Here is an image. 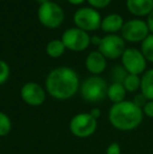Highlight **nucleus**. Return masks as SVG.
Listing matches in <instances>:
<instances>
[{
    "instance_id": "1",
    "label": "nucleus",
    "mask_w": 153,
    "mask_h": 154,
    "mask_svg": "<svg viewBox=\"0 0 153 154\" xmlns=\"http://www.w3.org/2000/svg\"><path fill=\"white\" fill-rule=\"evenodd\" d=\"M79 89V75L70 67L62 66L53 69L45 79L46 92L59 101L72 99Z\"/></svg>"
},
{
    "instance_id": "2",
    "label": "nucleus",
    "mask_w": 153,
    "mask_h": 154,
    "mask_svg": "<svg viewBox=\"0 0 153 154\" xmlns=\"http://www.w3.org/2000/svg\"><path fill=\"white\" fill-rule=\"evenodd\" d=\"M143 109L137 107L132 101H125L112 104L108 111L110 125L118 131H132L139 127L144 120Z\"/></svg>"
},
{
    "instance_id": "3",
    "label": "nucleus",
    "mask_w": 153,
    "mask_h": 154,
    "mask_svg": "<svg viewBox=\"0 0 153 154\" xmlns=\"http://www.w3.org/2000/svg\"><path fill=\"white\" fill-rule=\"evenodd\" d=\"M107 82L100 75H90L80 86V93L83 100L92 104L104 101L107 97Z\"/></svg>"
},
{
    "instance_id": "4",
    "label": "nucleus",
    "mask_w": 153,
    "mask_h": 154,
    "mask_svg": "<svg viewBox=\"0 0 153 154\" xmlns=\"http://www.w3.org/2000/svg\"><path fill=\"white\" fill-rule=\"evenodd\" d=\"M98 128V120L92 118L89 112L78 113L69 121V131L78 138H88L93 135Z\"/></svg>"
},
{
    "instance_id": "5",
    "label": "nucleus",
    "mask_w": 153,
    "mask_h": 154,
    "mask_svg": "<svg viewBox=\"0 0 153 154\" xmlns=\"http://www.w3.org/2000/svg\"><path fill=\"white\" fill-rule=\"evenodd\" d=\"M38 19L44 26L48 29H57L63 23L64 11L58 3L48 1L40 4L38 8Z\"/></svg>"
},
{
    "instance_id": "6",
    "label": "nucleus",
    "mask_w": 153,
    "mask_h": 154,
    "mask_svg": "<svg viewBox=\"0 0 153 154\" xmlns=\"http://www.w3.org/2000/svg\"><path fill=\"white\" fill-rule=\"evenodd\" d=\"M122 66L130 75H143L147 68V60L142 51L134 47L126 48L121 57Z\"/></svg>"
},
{
    "instance_id": "7",
    "label": "nucleus",
    "mask_w": 153,
    "mask_h": 154,
    "mask_svg": "<svg viewBox=\"0 0 153 154\" xmlns=\"http://www.w3.org/2000/svg\"><path fill=\"white\" fill-rule=\"evenodd\" d=\"M122 38L128 42H143L150 35L147 22L142 19H131L124 23L121 29Z\"/></svg>"
},
{
    "instance_id": "8",
    "label": "nucleus",
    "mask_w": 153,
    "mask_h": 154,
    "mask_svg": "<svg viewBox=\"0 0 153 154\" xmlns=\"http://www.w3.org/2000/svg\"><path fill=\"white\" fill-rule=\"evenodd\" d=\"M74 22L78 29L85 32H91L100 29L102 18L96 8H81L75 13Z\"/></svg>"
},
{
    "instance_id": "9",
    "label": "nucleus",
    "mask_w": 153,
    "mask_h": 154,
    "mask_svg": "<svg viewBox=\"0 0 153 154\" xmlns=\"http://www.w3.org/2000/svg\"><path fill=\"white\" fill-rule=\"evenodd\" d=\"M126 49L125 40L116 34H110L101 39L99 44V51L106 59L115 60L121 58Z\"/></svg>"
},
{
    "instance_id": "10",
    "label": "nucleus",
    "mask_w": 153,
    "mask_h": 154,
    "mask_svg": "<svg viewBox=\"0 0 153 154\" xmlns=\"http://www.w3.org/2000/svg\"><path fill=\"white\" fill-rule=\"evenodd\" d=\"M90 37L87 32L78 27L66 29L62 35V42L65 47L72 51H85L90 44Z\"/></svg>"
},
{
    "instance_id": "11",
    "label": "nucleus",
    "mask_w": 153,
    "mask_h": 154,
    "mask_svg": "<svg viewBox=\"0 0 153 154\" xmlns=\"http://www.w3.org/2000/svg\"><path fill=\"white\" fill-rule=\"evenodd\" d=\"M46 90L35 82L25 83L20 89V97L26 105L39 107L43 105L46 100Z\"/></svg>"
},
{
    "instance_id": "12",
    "label": "nucleus",
    "mask_w": 153,
    "mask_h": 154,
    "mask_svg": "<svg viewBox=\"0 0 153 154\" xmlns=\"http://www.w3.org/2000/svg\"><path fill=\"white\" fill-rule=\"evenodd\" d=\"M86 69L92 75H100L107 67V59L99 51H91L85 60Z\"/></svg>"
},
{
    "instance_id": "13",
    "label": "nucleus",
    "mask_w": 153,
    "mask_h": 154,
    "mask_svg": "<svg viewBox=\"0 0 153 154\" xmlns=\"http://www.w3.org/2000/svg\"><path fill=\"white\" fill-rule=\"evenodd\" d=\"M126 6L134 16L145 17L153 11V0H126Z\"/></svg>"
},
{
    "instance_id": "14",
    "label": "nucleus",
    "mask_w": 153,
    "mask_h": 154,
    "mask_svg": "<svg viewBox=\"0 0 153 154\" xmlns=\"http://www.w3.org/2000/svg\"><path fill=\"white\" fill-rule=\"evenodd\" d=\"M124 19L118 14H110L106 16L102 20L101 29L103 32L110 34H115L116 32H120L124 25Z\"/></svg>"
},
{
    "instance_id": "15",
    "label": "nucleus",
    "mask_w": 153,
    "mask_h": 154,
    "mask_svg": "<svg viewBox=\"0 0 153 154\" xmlns=\"http://www.w3.org/2000/svg\"><path fill=\"white\" fill-rule=\"evenodd\" d=\"M141 93L148 101L153 100V68L147 69L141 77Z\"/></svg>"
},
{
    "instance_id": "16",
    "label": "nucleus",
    "mask_w": 153,
    "mask_h": 154,
    "mask_svg": "<svg viewBox=\"0 0 153 154\" xmlns=\"http://www.w3.org/2000/svg\"><path fill=\"white\" fill-rule=\"evenodd\" d=\"M127 91L125 89L123 83H116L113 82L108 86V90H107V97L110 102L113 104L121 103V102L125 101Z\"/></svg>"
},
{
    "instance_id": "17",
    "label": "nucleus",
    "mask_w": 153,
    "mask_h": 154,
    "mask_svg": "<svg viewBox=\"0 0 153 154\" xmlns=\"http://www.w3.org/2000/svg\"><path fill=\"white\" fill-rule=\"evenodd\" d=\"M65 45L63 44L62 40H51L50 42L47 43L46 45V54L51 58H59L65 51Z\"/></svg>"
},
{
    "instance_id": "18",
    "label": "nucleus",
    "mask_w": 153,
    "mask_h": 154,
    "mask_svg": "<svg viewBox=\"0 0 153 154\" xmlns=\"http://www.w3.org/2000/svg\"><path fill=\"white\" fill-rule=\"evenodd\" d=\"M123 85L127 92H136L139 89H141V77L128 73L123 82Z\"/></svg>"
},
{
    "instance_id": "19",
    "label": "nucleus",
    "mask_w": 153,
    "mask_h": 154,
    "mask_svg": "<svg viewBox=\"0 0 153 154\" xmlns=\"http://www.w3.org/2000/svg\"><path fill=\"white\" fill-rule=\"evenodd\" d=\"M141 51L147 62L153 63V34H150L141 43Z\"/></svg>"
},
{
    "instance_id": "20",
    "label": "nucleus",
    "mask_w": 153,
    "mask_h": 154,
    "mask_svg": "<svg viewBox=\"0 0 153 154\" xmlns=\"http://www.w3.org/2000/svg\"><path fill=\"white\" fill-rule=\"evenodd\" d=\"M13 124L10 116L3 111H0V137L6 136L12 131Z\"/></svg>"
},
{
    "instance_id": "21",
    "label": "nucleus",
    "mask_w": 153,
    "mask_h": 154,
    "mask_svg": "<svg viewBox=\"0 0 153 154\" xmlns=\"http://www.w3.org/2000/svg\"><path fill=\"white\" fill-rule=\"evenodd\" d=\"M127 75H128V72L125 70L123 66H115L112 69V72H111L113 82H116V83H123Z\"/></svg>"
},
{
    "instance_id": "22",
    "label": "nucleus",
    "mask_w": 153,
    "mask_h": 154,
    "mask_svg": "<svg viewBox=\"0 0 153 154\" xmlns=\"http://www.w3.org/2000/svg\"><path fill=\"white\" fill-rule=\"evenodd\" d=\"M10 78V66L5 61L0 60V85L4 84Z\"/></svg>"
},
{
    "instance_id": "23",
    "label": "nucleus",
    "mask_w": 153,
    "mask_h": 154,
    "mask_svg": "<svg viewBox=\"0 0 153 154\" xmlns=\"http://www.w3.org/2000/svg\"><path fill=\"white\" fill-rule=\"evenodd\" d=\"M92 8H104L111 3L112 0H87Z\"/></svg>"
},
{
    "instance_id": "24",
    "label": "nucleus",
    "mask_w": 153,
    "mask_h": 154,
    "mask_svg": "<svg viewBox=\"0 0 153 154\" xmlns=\"http://www.w3.org/2000/svg\"><path fill=\"white\" fill-rule=\"evenodd\" d=\"M132 102L135 104V105L137 106V107L143 108L144 106H145V104L148 102V100L146 99V97L143 94V93L139 92V93H137V94H135V95H134V97H133Z\"/></svg>"
},
{
    "instance_id": "25",
    "label": "nucleus",
    "mask_w": 153,
    "mask_h": 154,
    "mask_svg": "<svg viewBox=\"0 0 153 154\" xmlns=\"http://www.w3.org/2000/svg\"><path fill=\"white\" fill-rule=\"evenodd\" d=\"M142 109H143L144 116H146L147 118L153 119V100L148 101Z\"/></svg>"
},
{
    "instance_id": "26",
    "label": "nucleus",
    "mask_w": 153,
    "mask_h": 154,
    "mask_svg": "<svg viewBox=\"0 0 153 154\" xmlns=\"http://www.w3.org/2000/svg\"><path fill=\"white\" fill-rule=\"evenodd\" d=\"M122 153V149L118 143H111L106 149V154H121Z\"/></svg>"
},
{
    "instance_id": "27",
    "label": "nucleus",
    "mask_w": 153,
    "mask_h": 154,
    "mask_svg": "<svg viewBox=\"0 0 153 154\" xmlns=\"http://www.w3.org/2000/svg\"><path fill=\"white\" fill-rule=\"evenodd\" d=\"M146 22H147L150 34H153V11L147 16V21Z\"/></svg>"
},
{
    "instance_id": "28",
    "label": "nucleus",
    "mask_w": 153,
    "mask_h": 154,
    "mask_svg": "<svg viewBox=\"0 0 153 154\" xmlns=\"http://www.w3.org/2000/svg\"><path fill=\"white\" fill-rule=\"evenodd\" d=\"M89 113H90V116H91L92 118H94L96 120H98V119L101 116V110H100V108L94 107V108H92V109L90 110Z\"/></svg>"
},
{
    "instance_id": "29",
    "label": "nucleus",
    "mask_w": 153,
    "mask_h": 154,
    "mask_svg": "<svg viewBox=\"0 0 153 154\" xmlns=\"http://www.w3.org/2000/svg\"><path fill=\"white\" fill-rule=\"evenodd\" d=\"M90 42H91L92 44H96L99 46V44H100V42H101V38L98 36H93V37H91V39H90Z\"/></svg>"
},
{
    "instance_id": "30",
    "label": "nucleus",
    "mask_w": 153,
    "mask_h": 154,
    "mask_svg": "<svg viewBox=\"0 0 153 154\" xmlns=\"http://www.w3.org/2000/svg\"><path fill=\"white\" fill-rule=\"evenodd\" d=\"M85 1V0H68V2L72 4H74V5H79V4H82L83 2Z\"/></svg>"
},
{
    "instance_id": "31",
    "label": "nucleus",
    "mask_w": 153,
    "mask_h": 154,
    "mask_svg": "<svg viewBox=\"0 0 153 154\" xmlns=\"http://www.w3.org/2000/svg\"><path fill=\"white\" fill-rule=\"evenodd\" d=\"M37 2H39L40 4H43V3H46V2L50 1V0H36Z\"/></svg>"
},
{
    "instance_id": "32",
    "label": "nucleus",
    "mask_w": 153,
    "mask_h": 154,
    "mask_svg": "<svg viewBox=\"0 0 153 154\" xmlns=\"http://www.w3.org/2000/svg\"><path fill=\"white\" fill-rule=\"evenodd\" d=\"M0 154H1V153H0Z\"/></svg>"
}]
</instances>
